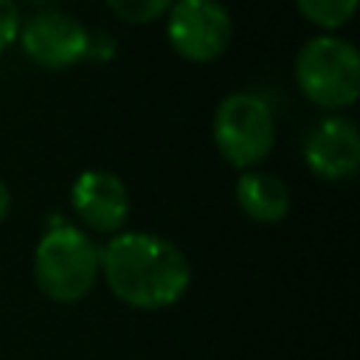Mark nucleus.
<instances>
[{"label":"nucleus","mask_w":360,"mask_h":360,"mask_svg":"<svg viewBox=\"0 0 360 360\" xmlns=\"http://www.w3.org/2000/svg\"><path fill=\"white\" fill-rule=\"evenodd\" d=\"M276 141V121L270 104L256 93H231L214 112V143L219 155L236 166L250 169L262 163Z\"/></svg>","instance_id":"20e7f679"},{"label":"nucleus","mask_w":360,"mask_h":360,"mask_svg":"<svg viewBox=\"0 0 360 360\" xmlns=\"http://www.w3.org/2000/svg\"><path fill=\"white\" fill-rule=\"evenodd\" d=\"M166 37L188 62H211L231 42V14L219 0H174Z\"/></svg>","instance_id":"39448f33"},{"label":"nucleus","mask_w":360,"mask_h":360,"mask_svg":"<svg viewBox=\"0 0 360 360\" xmlns=\"http://www.w3.org/2000/svg\"><path fill=\"white\" fill-rule=\"evenodd\" d=\"M31 3H45V0H31Z\"/></svg>","instance_id":"4468645a"},{"label":"nucleus","mask_w":360,"mask_h":360,"mask_svg":"<svg viewBox=\"0 0 360 360\" xmlns=\"http://www.w3.org/2000/svg\"><path fill=\"white\" fill-rule=\"evenodd\" d=\"M20 45L31 62L51 70H65L82 62L90 53V34L87 28L65 14V11H39L25 25H20Z\"/></svg>","instance_id":"423d86ee"},{"label":"nucleus","mask_w":360,"mask_h":360,"mask_svg":"<svg viewBox=\"0 0 360 360\" xmlns=\"http://www.w3.org/2000/svg\"><path fill=\"white\" fill-rule=\"evenodd\" d=\"M174 0H107V6L124 20V22H135V25H146L152 20H158L163 11H169Z\"/></svg>","instance_id":"9b49d317"},{"label":"nucleus","mask_w":360,"mask_h":360,"mask_svg":"<svg viewBox=\"0 0 360 360\" xmlns=\"http://www.w3.org/2000/svg\"><path fill=\"white\" fill-rule=\"evenodd\" d=\"M98 276V245L73 225H53L34 250L37 287L59 304L82 301Z\"/></svg>","instance_id":"f03ea898"},{"label":"nucleus","mask_w":360,"mask_h":360,"mask_svg":"<svg viewBox=\"0 0 360 360\" xmlns=\"http://www.w3.org/2000/svg\"><path fill=\"white\" fill-rule=\"evenodd\" d=\"M98 273L115 298L135 309L172 307L191 281V267L169 239L127 231L98 250Z\"/></svg>","instance_id":"f257e3e1"},{"label":"nucleus","mask_w":360,"mask_h":360,"mask_svg":"<svg viewBox=\"0 0 360 360\" xmlns=\"http://www.w3.org/2000/svg\"><path fill=\"white\" fill-rule=\"evenodd\" d=\"M20 8L14 0H0V53L20 37Z\"/></svg>","instance_id":"f8f14e48"},{"label":"nucleus","mask_w":360,"mask_h":360,"mask_svg":"<svg viewBox=\"0 0 360 360\" xmlns=\"http://www.w3.org/2000/svg\"><path fill=\"white\" fill-rule=\"evenodd\" d=\"M295 82L318 107H349L360 96V56L340 37H312L295 56Z\"/></svg>","instance_id":"7ed1b4c3"},{"label":"nucleus","mask_w":360,"mask_h":360,"mask_svg":"<svg viewBox=\"0 0 360 360\" xmlns=\"http://www.w3.org/2000/svg\"><path fill=\"white\" fill-rule=\"evenodd\" d=\"M307 166L323 180L352 177L360 163V135L357 127L340 115L323 118L304 143Z\"/></svg>","instance_id":"6e6552de"},{"label":"nucleus","mask_w":360,"mask_h":360,"mask_svg":"<svg viewBox=\"0 0 360 360\" xmlns=\"http://www.w3.org/2000/svg\"><path fill=\"white\" fill-rule=\"evenodd\" d=\"M70 205L84 225H90L93 231L112 233L127 222L129 194L121 177H115L112 172L90 169L76 177L70 188Z\"/></svg>","instance_id":"0eeeda50"},{"label":"nucleus","mask_w":360,"mask_h":360,"mask_svg":"<svg viewBox=\"0 0 360 360\" xmlns=\"http://www.w3.org/2000/svg\"><path fill=\"white\" fill-rule=\"evenodd\" d=\"M8 208H11V194H8V188H6V183L0 180V222L6 219V214H8Z\"/></svg>","instance_id":"ddd939ff"},{"label":"nucleus","mask_w":360,"mask_h":360,"mask_svg":"<svg viewBox=\"0 0 360 360\" xmlns=\"http://www.w3.org/2000/svg\"><path fill=\"white\" fill-rule=\"evenodd\" d=\"M236 205L256 222H278L290 211V188L270 172H245L236 180Z\"/></svg>","instance_id":"1a4fd4ad"},{"label":"nucleus","mask_w":360,"mask_h":360,"mask_svg":"<svg viewBox=\"0 0 360 360\" xmlns=\"http://www.w3.org/2000/svg\"><path fill=\"white\" fill-rule=\"evenodd\" d=\"M301 14L321 28H340L352 20L357 0H295Z\"/></svg>","instance_id":"9d476101"}]
</instances>
